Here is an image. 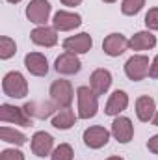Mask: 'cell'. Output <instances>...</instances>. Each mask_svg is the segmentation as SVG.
<instances>
[{
    "label": "cell",
    "mask_w": 158,
    "mask_h": 160,
    "mask_svg": "<svg viewBox=\"0 0 158 160\" xmlns=\"http://www.w3.org/2000/svg\"><path fill=\"white\" fill-rule=\"evenodd\" d=\"M155 114H156L155 99L149 97V95L138 97V101H136V116H138V119L143 121V123H149V121L155 118Z\"/></svg>",
    "instance_id": "e0dca14e"
},
{
    "label": "cell",
    "mask_w": 158,
    "mask_h": 160,
    "mask_svg": "<svg viewBox=\"0 0 158 160\" xmlns=\"http://www.w3.org/2000/svg\"><path fill=\"white\" fill-rule=\"evenodd\" d=\"M77 121V116L71 108H60L58 114L52 118V127L60 128V130H69Z\"/></svg>",
    "instance_id": "44dd1931"
},
{
    "label": "cell",
    "mask_w": 158,
    "mask_h": 160,
    "mask_svg": "<svg viewBox=\"0 0 158 160\" xmlns=\"http://www.w3.org/2000/svg\"><path fill=\"white\" fill-rule=\"evenodd\" d=\"M56 32H58L56 28H50V26L45 24V26L34 28L32 34H30V38H32V41L36 45H39V47H54L58 43V34Z\"/></svg>",
    "instance_id": "2e32d148"
},
{
    "label": "cell",
    "mask_w": 158,
    "mask_h": 160,
    "mask_svg": "<svg viewBox=\"0 0 158 160\" xmlns=\"http://www.w3.org/2000/svg\"><path fill=\"white\" fill-rule=\"evenodd\" d=\"M91 47H93V39L86 32H82L78 36H71L63 41V48L67 52H73V54H86L91 50Z\"/></svg>",
    "instance_id": "30bf717a"
},
{
    "label": "cell",
    "mask_w": 158,
    "mask_h": 160,
    "mask_svg": "<svg viewBox=\"0 0 158 160\" xmlns=\"http://www.w3.org/2000/svg\"><path fill=\"white\" fill-rule=\"evenodd\" d=\"M128 48V39L123 36V34H110L106 39L102 41V50L104 54L116 58V56H121L125 50Z\"/></svg>",
    "instance_id": "9a60e30c"
},
{
    "label": "cell",
    "mask_w": 158,
    "mask_h": 160,
    "mask_svg": "<svg viewBox=\"0 0 158 160\" xmlns=\"http://www.w3.org/2000/svg\"><path fill=\"white\" fill-rule=\"evenodd\" d=\"M82 0H62V4L63 6H71V8H75V6H78Z\"/></svg>",
    "instance_id": "f546056e"
},
{
    "label": "cell",
    "mask_w": 158,
    "mask_h": 160,
    "mask_svg": "<svg viewBox=\"0 0 158 160\" xmlns=\"http://www.w3.org/2000/svg\"><path fill=\"white\" fill-rule=\"evenodd\" d=\"M149 77H151V78H158V56H155V60L151 62V67H149Z\"/></svg>",
    "instance_id": "f1b7e54d"
},
{
    "label": "cell",
    "mask_w": 158,
    "mask_h": 160,
    "mask_svg": "<svg viewBox=\"0 0 158 160\" xmlns=\"http://www.w3.org/2000/svg\"><path fill=\"white\" fill-rule=\"evenodd\" d=\"M102 2H106V4H114L116 0H102Z\"/></svg>",
    "instance_id": "d6a6232c"
},
{
    "label": "cell",
    "mask_w": 158,
    "mask_h": 160,
    "mask_svg": "<svg viewBox=\"0 0 158 160\" xmlns=\"http://www.w3.org/2000/svg\"><path fill=\"white\" fill-rule=\"evenodd\" d=\"M112 86V73L108 69H95L89 77V88L97 95H104Z\"/></svg>",
    "instance_id": "5bb4252c"
},
{
    "label": "cell",
    "mask_w": 158,
    "mask_h": 160,
    "mask_svg": "<svg viewBox=\"0 0 158 160\" xmlns=\"http://www.w3.org/2000/svg\"><path fill=\"white\" fill-rule=\"evenodd\" d=\"M0 160H24V155L19 149H4L0 153Z\"/></svg>",
    "instance_id": "4316f807"
},
{
    "label": "cell",
    "mask_w": 158,
    "mask_h": 160,
    "mask_svg": "<svg viewBox=\"0 0 158 160\" xmlns=\"http://www.w3.org/2000/svg\"><path fill=\"white\" fill-rule=\"evenodd\" d=\"M145 26L149 30H158V8H151L145 15Z\"/></svg>",
    "instance_id": "484cf974"
},
{
    "label": "cell",
    "mask_w": 158,
    "mask_h": 160,
    "mask_svg": "<svg viewBox=\"0 0 158 160\" xmlns=\"http://www.w3.org/2000/svg\"><path fill=\"white\" fill-rule=\"evenodd\" d=\"M52 147H54V138L45 132V130H39L32 136V153L36 157H48L52 155Z\"/></svg>",
    "instance_id": "7c38bea8"
},
{
    "label": "cell",
    "mask_w": 158,
    "mask_h": 160,
    "mask_svg": "<svg viewBox=\"0 0 158 160\" xmlns=\"http://www.w3.org/2000/svg\"><path fill=\"white\" fill-rule=\"evenodd\" d=\"M126 106H128V95H126L123 89H116V91L110 95V99H108V102H106L104 112H106L108 116L117 118L123 110H126Z\"/></svg>",
    "instance_id": "ac0fdd59"
},
{
    "label": "cell",
    "mask_w": 158,
    "mask_h": 160,
    "mask_svg": "<svg viewBox=\"0 0 158 160\" xmlns=\"http://www.w3.org/2000/svg\"><path fill=\"white\" fill-rule=\"evenodd\" d=\"M15 52H17L15 41L11 38H7V36H2L0 38V58L2 60H9L11 56H15Z\"/></svg>",
    "instance_id": "603a6c76"
},
{
    "label": "cell",
    "mask_w": 158,
    "mask_h": 160,
    "mask_svg": "<svg viewBox=\"0 0 158 160\" xmlns=\"http://www.w3.org/2000/svg\"><path fill=\"white\" fill-rule=\"evenodd\" d=\"M73 157H75L73 147H71L69 143H60V145L52 151L50 160H73Z\"/></svg>",
    "instance_id": "cb8c5ba5"
},
{
    "label": "cell",
    "mask_w": 158,
    "mask_h": 160,
    "mask_svg": "<svg viewBox=\"0 0 158 160\" xmlns=\"http://www.w3.org/2000/svg\"><path fill=\"white\" fill-rule=\"evenodd\" d=\"M108 142H110V132L104 127L95 125V127H89V128L84 130V143L89 149H101Z\"/></svg>",
    "instance_id": "ba28073f"
},
{
    "label": "cell",
    "mask_w": 158,
    "mask_h": 160,
    "mask_svg": "<svg viewBox=\"0 0 158 160\" xmlns=\"http://www.w3.org/2000/svg\"><path fill=\"white\" fill-rule=\"evenodd\" d=\"M50 99L58 108H69L73 102V86L69 80H54L50 86Z\"/></svg>",
    "instance_id": "3957f363"
},
{
    "label": "cell",
    "mask_w": 158,
    "mask_h": 160,
    "mask_svg": "<svg viewBox=\"0 0 158 160\" xmlns=\"http://www.w3.org/2000/svg\"><path fill=\"white\" fill-rule=\"evenodd\" d=\"M112 134L114 138L117 140L119 143H128L134 136V125L128 118H123V116H117L114 123H112Z\"/></svg>",
    "instance_id": "8fae6325"
},
{
    "label": "cell",
    "mask_w": 158,
    "mask_h": 160,
    "mask_svg": "<svg viewBox=\"0 0 158 160\" xmlns=\"http://www.w3.org/2000/svg\"><path fill=\"white\" fill-rule=\"evenodd\" d=\"M147 149H149L151 153L158 155V134H156V136H153V138L147 142Z\"/></svg>",
    "instance_id": "83f0119b"
},
{
    "label": "cell",
    "mask_w": 158,
    "mask_h": 160,
    "mask_svg": "<svg viewBox=\"0 0 158 160\" xmlns=\"http://www.w3.org/2000/svg\"><path fill=\"white\" fill-rule=\"evenodd\" d=\"M149 67H151V63H149V58L147 56L134 54L125 63V75L130 80H134V82H140V80H143L149 75Z\"/></svg>",
    "instance_id": "277c9868"
},
{
    "label": "cell",
    "mask_w": 158,
    "mask_h": 160,
    "mask_svg": "<svg viewBox=\"0 0 158 160\" xmlns=\"http://www.w3.org/2000/svg\"><path fill=\"white\" fill-rule=\"evenodd\" d=\"M54 69L60 73V75H77L80 69H82V62L78 60L77 54L73 52H63L56 58V63H54Z\"/></svg>",
    "instance_id": "9c48e42d"
},
{
    "label": "cell",
    "mask_w": 158,
    "mask_h": 160,
    "mask_svg": "<svg viewBox=\"0 0 158 160\" xmlns=\"http://www.w3.org/2000/svg\"><path fill=\"white\" fill-rule=\"evenodd\" d=\"M0 121L2 123H15L21 127H32V118L26 114L24 108L6 104V102L0 106Z\"/></svg>",
    "instance_id": "5b68a950"
},
{
    "label": "cell",
    "mask_w": 158,
    "mask_h": 160,
    "mask_svg": "<svg viewBox=\"0 0 158 160\" xmlns=\"http://www.w3.org/2000/svg\"><path fill=\"white\" fill-rule=\"evenodd\" d=\"M82 24V17L78 13H73V11H65V9H60L54 13V19H52V26L60 32H69V30H75Z\"/></svg>",
    "instance_id": "52a82bcc"
},
{
    "label": "cell",
    "mask_w": 158,
    "mask_h": 160,
    "mask_svg": "<svg viewBox=\"0 0 158 160\" xmlns=\"http://www.w3.org/2000/svg\"><path fill=\"white\" fill-rule=\"evenodd\" d=\"M145 6V0H123L121 4V11L125 15H136L141 11V8Z\"/></svg>",
    "instance_id": "d4e9b609"
},
{
    "label": "cell",
    "mask_w": 158,
    "mask_h": 160,
    "mask_svg": "<svg viewBox=\"0 0 158 160\" xmlns=\"http://www.w3.org/2000/svg\"><path fill=\"white\" fill-rule=\"evenodd\" d=\"M77 97H78V118L80 119L95 118L97 110H99V95L91 88L80 86L77 89Z\"/></svg>",
    "instance_id": "6da1fadb"
},
{
    "label": "cell",
    "mask_w": 158,
    "mask_h": 160,
    "mask_svg": "<svg viewBox=\"0 0 158 160\" xmlns=\"http://www.w3.org/2000/svg\"><path fill=\"white\" fill-rule=\"evenodd\" d=\"M50 15V2L48 0H30V4L26 6V17L30 22L45 26Z\"/></svg>",
    "instance_id": "8992f818"
},
{
    "label": "cell",
    "mask_w": 158,
    "mask_h": 160,
    "mask_svg": "<svg viewBox=\"0 0 158 160\" xmlns=\"http://www.w3.org/2000/svg\"><path fill=\"white\" fill-rule=\"evenodd\" d=\"M2 91L7 95V97H13V99H22L28 95V82L22 77V73L19 71H9L4 80H2Z\"/></svg>",
    "instance_id": "7a4b0ae2"
},
{
    "label": "cell",
    "mask_w": 158,
    "mask_h": 160,
    "mask_svg": "<svg viewBox=\"0 0 158 160\" xmlns=\"http://www.w3.org/2000/svg\"><path fill=\"white\" fill-rule=\"evenodd\" d=\"M7 2H11V4H17V2H21V0H7Z\"/></svg>",
    "instance_id": "836d02e7"
},
{
    "label": "cell",
    "mask_w": 158,
    "mask_h": 160,
    "mask_svg": "<svg viewBox=\"0 0 158 160\" xmlns=\"http://www.w3.org/2000/svg\"><path fill=\"white\" fill-rule=\"evenodd\" d=\"M153 123H155V127H158V110H156V114H155V118H153Z\"/></svg>",
    "instance_id": "4dcf8cb0"
},
{
    "label": "cell",
    "mask_w": 158,
    "mask_h": 160,
    "mask_svg": "<svg viewBox=\"0 0 158 160\" xmlns=\"http://www.w3.org/2000/svg\"><path fill=\"white\" fill-rule=\"evenodd\" d=\"M24 67L30 71V75L34 77H45L48 73V62L47 56H43L41 52H28L24 56Z\"/></svg>",
    "instance_id": "4fadbf2b"
},
{
    "label": "cell",
    "mask_w": 158,
    "mask_h": 160,
    "mask_svg": "<svg viewBox=\"0 0 158 160\" xmlns=\"http://www.w3.org/2000/svg\"><path fill=\"white\" fill-rule=\"evenodd\" d=\"M0 140L13 143V145H24L26 143V136L15 128H9V127H0Z\"/></svg>",
    "instance_id": "7402d4cb"
},
{
    "label": "cell",
    "mask_w": 158,
    "mask_h": 160,
    "mask_svg": "<svg viewBox=\"0 0 158 160\" xmlns=\"http://www.w3.org/2000/svg\"><path fill=\"white\" fill-rule=\"evenodd\" d=\"M22 108L26 110V114H28L30 118L45 119V118H50L58 106H56L54 102H26Z\"/></svg>",
    "instance_id": "ffe728a7"
},
{
    "label": "cell",
    "mask_w": 158,
    "mask_h": 160,
    "mask_svg": "<svg viewBox=\"0 0 158 160\" xmlns=\"http://www.w3.org/2000/svg\"><path fill=\"white\" fill-rule=\"evenodd\" d=\"M128 47H130L132 50H151V48L156 47V38H155L149 30L138 32V34H134V36L128 39Z\"/></svg>",
    "instance_id": "d6986e66"
},
{
    "label": "cell",
    "mask_w": 158,
    "mask_h": 160,
    "mask_svg": "<svg viewBox=\"0 0 158 160\" xmlns=\"http://www.w3.org/2000/svg\"><path fill=\"white\" fill-rule=\"evenodd\" d=\"M106 160H125V158H121V157H110V158H106Z\"/></svg>",
    "instance_id": "1f68e13d"
}]
</instances>
